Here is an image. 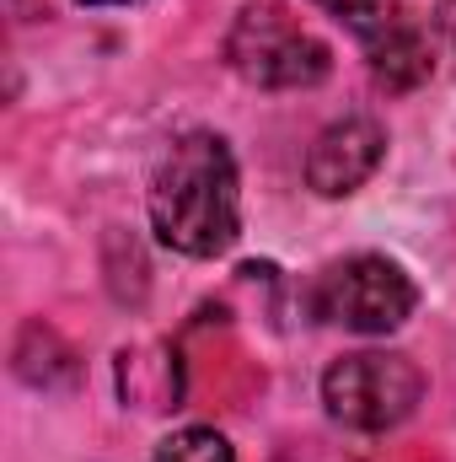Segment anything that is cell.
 Returning a JSON list of instances; mask_svg holds the SVG:
<instances>
[{"instance_id": "obj_9", "label": "cell", "mask_w": 456, "mask_h": 462, "mask_svg": "<svg viewBox=\"0 0 456 462\" xmlns=\"http://www.w3.org/2000/svg\"><path fill=\"white\" fill-rule=\"evenodd\" d=\"M441 27H446V38L456 43V0H441Z\"/></svg>"}, {"instance_id": "obj_6", "label": "cell", "mask_w": 456, "mask_h": 462, "mask_svg": "<svg viewBox=\"0 0 456 462\" xmlns=\"http://www.w3.org/2000/svg\"><path fill=\"white\" fill-rule=\"evenodd\" d=\"M365 54H370V70H376L381 87H397L403 92V87H419L430 76V43H424V32L408 16H397L392 27H381L365 43Z\"/></svg>"}, {"instance_id": "obj_10", "label": "cell", "mask_w": 456, "mask_h": 462, "mask_svg": "<svg viewBox=\"0 0 456 462\" xmlns=\"http://www.w3.org/2000/svg\"><path fill=\"white\" fill-rule=\"evenodd\" d=\"M81 5H134V0H81Z\"/></svg>"}, {"instance_id": "obj_8", "label": "cell", "mask_w": 456, "mask_h": 462, "mask_svg": "<svg viewBox=\"0 0 456 462\" xmlns=\"http://www.w3.org/2000/svg\"><path fill=\"white\" fill-rule=\"evenodd\" d=\"M323 11H333L339 22H349L354 32H360V43H370L381 27H392L403 11H397V0H317Z\"/></svg>"}, {"instance_id": "obj_4", "label": "cell", "mask_w": 456, "mask_h": 462, "mask_svg": "<svg viewBox=\"0 0 456 462\" xmlns=\"http://www.w3.org/2000/svg\"><path fill=\"white\" fill-rule=\"evenodd\" d=\"M414 301H419L414 280L381 253H354L333 269H323L312 291V312L349 334H392L408 323Z\"/></svg>"}, {"instance_id": "obj_7", "label": "cell", "mask_w": 456, "mask_h": 462, "mask_svg": "<svg viewBox=\"0 0 456 462\" xmlns=\"http://www.w3.org/2000/svg\"><path fill=\"white\" fill-rule=\"evenodd\" d=\"M150 462H236V452H231V441L221 436V430L188 425V430H172V436L156 447Z\"/></svg>"}, {"instance_id": "obj_2", "label": "cell", "mask_w": 456, "mask_h": 462, "mask_svg": "<svg viewBox=\"0 0 456 462\" xmlns=\"http://www.w3.org/2000/svg\"><path fill=\"white\" fill-rule=\"evenodd\" d=\"M226 54L242 81L269 87V92H296L317 87L333 70V54L317 32H306L285 5H247L226 38Z\"/></svg>"}, {"instance_id": "obj_3", "label": "cell", "mask_w": 456, "mask_h": 462, "mask_svg": "<svg viewBox=\"0 0 456 462\" xmlns=\"http://www.w3.org/2000/svg\"><path fill=\"white\" fill-rule=\"evenodd\" d=\"M424 398V371L397 349H360L328 365L323 403L349 430H392Z\"/></svg>"}, {"instance_id": "obj_1", "label": "cell", "mask_w": 456, "mask_h": 462, "mask_svg": "<svg viewBox=\"0 0 456 462\" xmlns=\"http://www.w3.org/2000/svg\"><path fill=\"white\" fill-rule=\"evenodd\" d=\"M150 226L183 258H215L236 242V156L221 134L194 129L172 140L150 178Z\"/></svg>"}, {"instance_id": "obj_5", "label": "cell", "mask_w": 456, "mask_h": 462, "mask_svg": "<svg viewBox=\"0 0 456 462\" xmlns=\"http://www.w3.org/2000/svg\"><path fill=\"white\" fill-rule=\"evenodd\" d=\"M387 156V134L376 118H339L328 124L317 140H312V156H306V183L328 199L354 194Z\"/></svg>"}]
</instances>
